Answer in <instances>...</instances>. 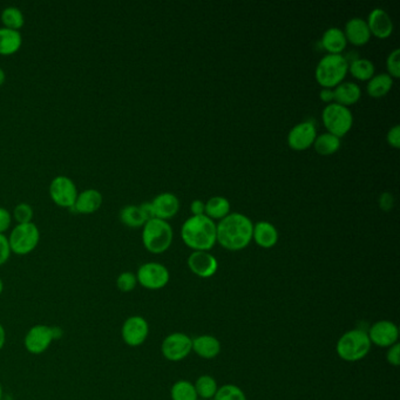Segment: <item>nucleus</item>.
<instances>
[{"label":"nucleus","instance_id":"nucleus-22","mask_svg":"<svg viewBox=\"0 0 400 400\" xmlns=\"http://www.w3.org/2000/svg\"><path fill=\"white\" fill-rule=\"evenodd\" d=\"M333 96L336 103L349 107L361 99V88L357 83H341L333 90Z\"/></svg>","mask_w":400,"mask_h":400},{"label":"nucleus","instance_id":"nucleus-46","mask_svg":"<svg viewBox=\"0 0 400 400\" xmlns=\"http://www.w3.org/2000/svg\"><path fill=\"white\" fill-rule=\"evenodd\" d=\"M5 79H6V76H5L4 70L0 67V86H3V85H4Z\"/></svg>","mask_w":400,"mask_h":400},{"label":"nucleus","instance_id":"nucleus-4","mask_svg":"<svg viewBox=\"0 0 400 400\" xmlns=\"http://www.w3.org/2000/svg\"><path fill=\"white\" fill-rule=\"evenodd\" d=\"M173 242V229L169 223L160 218H153L145 223L143 243L147 251L159 255L166 253Z\"/></svg>","mask_w":400,"mask_h":400},{"label":"nucleus","instance_id":"nucleus-8","mask_svg":"<svg viewBox=\"0 0 400 400\" xmlns=\"http://www.w3.org/2000/svg\"><path fill=\"white\" fill-rule=\"evenodd\" d=\"M322 120L328 133L335 135L341 139V136L348 134L352 128L353 116L349 108L344 107L338 103H329L323 109Z\"/></svg>","mask_w":400,"mask_h":400},{"label":"nucleus","instance_id":"nucleus-35","mask_svg":"<svg viewBox=\"0 0 400 400\" xmlns=\"http://www.w3.org/2000/svg\"><path fill=\"white\" fill-rule=\"evenodd\" d=\"M33 215L34 213H33L32 207L28 203H19L13 210V216L16 218L18 224L32 222Z\"/></svg>","mask_w":400,"mask_h":400},{"label":"nucleus","instance_id":"nucleus-28","mask_svg":"<svg viewBox=\"0 0 400 400\" xmlns=\"http://www.w3.org/2000/svg\"><path fill=\"white\" fill-rule=\"evenodd\" d=\"M195 390L198 393V399L213 400L218 392V381L214 377L209 375H203L198 377L195 381Z\"/></svg>","mask_w":400,"mask_h":400},{"label":"nucleus","instance_id":"nucleus-30","mask_svg":"<svg viewBox=\"0 0 400 400\" xmlns=\"http://www.w3.org/2000/svg\"><path fill=\"white\" fill-rule=\"evenodd\" d=\"M349 72L352 74L353 78L361 81H366L371 79L375 74V65L368 59L357 58L349 63Z\"/></svg>","mask_w":400,"mask_h":400},{"label":"nucleus","instance_id":"nucleus-13","mask_svg":"<svg viewBox=\"0 0 400 400\" xmlns=\"http://www.w3.org/2000/svg\"><path fill=\"white\" fill-rule=\"evenodd\" d=\"M368 336L371 344L378 348L388 349L390 346L397 344L399 339V329L393 322L383 319L373 323L368 328Z\"/></svg>","mask_w":400,"mask_h":400},{"label":"nucleus","instance_id":"nucleus-21","mask_svg":"<svg viewBox=\"0 0 400 400\" xmlns=\"http://www.w3.org/2000/svg\"><path fill=\"white\" fill-rule=\"evenodd\" d=\"M253 240L263 249H270L278 242V231L276 227L266 221H261L254 224Z\"/></svg>","mask_w":400,"mask_h":400},{"label":"nucleus","instance_id":"nucleus-19","mask_svg":"<svg viewBox=\"0 0 400 400\" xmlns=\"http://www.w3.org/2000/svg\"><path fill=\"white\" fill-rule=\"evenodd\" d=\"M346 40L355 46H364L371 38L368 23L361 18H352L345 25L344 31Z\"/></svg>","mask_w":400,"mask_h":400},{"label":"nucleus","instance_id":"nucleus-36","mask_svg":"<svg viewBox=\"0 0 400 400\" xmlns=\"http://www.w3.org/2000/svg\"><path fill=\"white\" fill-rule=\"evenodd\" d=\"M400 51L397 48L390 53L386 60V67H388V76L392 79H398L400 76Z\"/></svg>","mask_w":400,"mask_h":400},{"label":"nucleus","instance_id":"nucleus-27","mask_svg":"<svg viewBox=\"0 0 400 400\" xmlns=\"http://www.w3.org/2000/svg\"><path fill=\"white\" fill-rule=\"evenodd\" d=\"M315 151H317L319 155H333L339 151L341 148V139L337 138L335 135L330 133L319 135L313 143Z\"/></svg>","mask_w":400,"mask_h":400},{"label":"nucleus","instance_id":"nucleus-44","mask_svg":"<svg viewBox=\"0 0 400 400\" xmlns=\"http://www.w3.org/2000/svg\"><path fill=\"white\" fill-rule=\"evenodd\" d=\"M319 96H321L322 101L328 103V105H329V103H333V101H335L333 90H331V88H323Z\"/></svg>","mask_w":400,"mask_h":400},{"label":"nucleus","instance_id":"nucleus-42","mask_svg":"<svg viewBox=\"0 0 400 400\" xmlns=\"http://www.w3.org/2000/svg\"><path fill=\"white\" fill-rule=\"evenodd\" d=\"M141 213H143V218H146V221H149V220H153L155 218L154 208H153V204L151 202H145L139 206Z\"/></svg>","mask_w":400,"mask_h":400},{"label":"nucleus","instance_id":"nucleus-49","mask_svg":"<svg viewBox=\"0 0 400 400\" xmlns=\"http://www.w3.org/2000/svg\"><path fill=\"white\" fill-rule=\"evenodd\" d=\"M198 400H204V399H198Z\"/></svg>","mask_w":400,"mask_h":400},{"label":"nucleus","instance_id":"nucleus-29","mask_svg":"<svg viewBox=\"0 0 400 400\" xmlns=\"http://www.w3.org/2000/svg\"><path fill=\"white\" fill-rule=\"evenodd\" d=\"M171 400H198L194 383L180 379L175 381L171 388Z\"/></svg>","mask_w":400,"mask_h":400},{"label":"nucleus","instance_id":"nucleus-12","mask_svg":"<svg viewBox=\"0 0 400 400\" xmlns=\"http://www.w3.org/2000/svg\"><path fill=\"white\" fill-rule=\"evenodd\" d=\"M149 336V324L146 318L134 315L123 322L121 337L125 344L131 348H138L147 341Z\"/></svg>","mask_w":400,"mask_h":400},{"label":"nucleus","instance_id":"nucleus-1","mask_svg":"<svg viewBox=\"0 0 400 400\" xmlns=\"http://www.w3.org/2000/svg\"><path fill=\"white\" fill-rule=\"evenodd\" d=\"M254 224L246 215L231 213L216 226V241L229 251L246 249L253 240Z\"/></svg>","mask_w":400,"mask_h":400},{"label":"nucleus","instance_id":"nucleus-25","mask_svg":"<svg viewBox=\"0 0 400 400\" xmlns=\"http://www.w3.org/2000/svg\"><path fill=\"white\" fill-rule=\"evenodd\" d=\"M393 86V79L388 76V73L373 76L368 80L366 92L370 96L379 99L386 96L388 92L391 91Z\"/></svg>","mask_w":400,"mask_h":400},{"label":"nucleus","instance_id":"nucleus-24","mask_svg":"<svg viewBox=\"0 0 400 400\" xmlns=\"http://www.w3.org/2000/svg\"><path fill=\"white\" fill-rule=\"evenodd\" d=\"M23 44V38L19 31L10 28H0V54L11 56L19 51Z\"/></svg>","mask_w":400,"mask_h":400},{"label":"nucleus","instance_id":"nucleus-31","mask_svg":"<svg viewBox=\"0 0 400 400\" xmlns=\"http://www.w3.org/2000/svg\"><path fill=\"white\" fill-rule=\"evenodd\" d=\"M120 221L129 228H140V227L145 226V223L147 222L139 207L133 206V204L126 206L121 209Z\"/></svg>","mask_w":400,"mask_h":400},{"label":"nucleus","instance_id":"nucleus-9","mask_svg":"<svg viewBox=\"0 0 400 400\" xmlns=\"http://www.w3.org/2000/svg\"><path fill=\"white\" fill-rule=\"evenodd\" d=\"M136 278H138V284L145 289L156 291V290L166 288L171 280V273L166 266H163L161 263L148 262L140 266L136 273Z\"/></svg>","mask_w":400,"mask_h":400},{"label":"nucleus","instance_id":"nucleus-7","mask_svg":"<svg viewBox=\"0 0 400 400\" xmlns=\"http://www.w3.org/2000/svg\"><path fill=\"white\" fill-rule=\"evenodd\" d=\"M8 238L11 253L25 256L32 253L39 244L40 231L34 223H24L14 227Z\"/></svg>","mask_w":400,"mask_h":400},{"label":"nucleus","instance_id":"nucleus-33","mask_svg":"<svg viewBox=\"0 0 400 400\" xmlns=\"http://www.w3.org/2000/svg\"><path fill=\"white\" fill-rule=\"evenodd\" d=\"M213 400H246V396L238 385L226 384L218 388Z\"/></svg>","mask_w":400,"mask_h":400},{"label":"nucleus","instance_id":"nucleus-16","mask_svg":"<svg viewBox=\"0 0 400 400\" xmlns=\"http://www.w3.org/2000/svg\"><path fill=\"white\" fill-rule=\"evenodd\" d=\"M370 32L379 39H388L393 32V23L391 17L383 8H375L368 14V21Z\"/></svg>","mask_w":400,"mask_h":400},{"label":"nucleus","instance_id":"nucleus-43","mask_svg":"<svg viewBox=\"0 0 400 400\" xmlns=\"http://www.w3.org/2000/svg\"><path fill=\"white\" fill-rule=\"evenodd\" d=\"M204 208H206V203L200 201V200H195L194 202H191V211L194 216H200V215H204Z\"/></svg>","mask_w":400,"mask_h":400},{"label":"nucleus","instance_id":"nucleus-15","mask_svg":"<svg viewBox=\"0 0 400 400\" xmlns=\"http://www.w3.org/2000/svg\"><path fill=\"white\" fill-rule=\"evenodd\" d=\"M188 268L200 278L213 277L218 269V262L209 251H193L188 257Z\"/></svg>","mask_w":400,"mask_h":400},{"label":"nucleus","instance_id":"nucleus-41","mask_svg":"<svg viewBox=\"0 0 400 400\" xmlns=\"http://www.w3.org/2000/svg\"><path fill=\"white\" fill-rule=\"evenodd\" d=\"M379 207L385 211H390L394 207V198L391 193H383L379 198Z\"/></svg>","mask_w":400,"mask_h":400},{"label":"nucleus","instance_id":"nucleus-39","mask_svg":"<svg viewBox=\"0 0 400 400\" xmlns=\"http://www.w3.org/2000/svg\"><path fill=\"white\" fill-rule=\"evenodd\" d=\"M11 223H12L11 213L4 207H0V234H4L5 231H8Z\"/></svg>","mask_w":400,"mask_h":400},{"label":"nucleus","instance_id":"nucleus-18","mask_svg":"<svg viewBox=\"0 0 400 400\" xmlns=\"http://www.w3.org/2000/svg\"><path fill=\"white\" fill-rule=\"evenodd\" d=\"M151 204L154 208L155 218H160L163 221L174 218L180 209V201L171 193H162L158 195L151 201Z\"/></svg>","mask_w":400,"mask_h":400},{"label":"nucleus","instance_id":"nucleus-38","mask_svg":"<svg viewBox=\"0 0 400 400\" xmlns=\"http://www.w3.org/2000/svg\"><path fill=\"white\" fill-rule=\"evenodd\" d=\"M386 361L388 364L398 368L400 365V345L399 343L390 346L386 352Z\"/></svg>","mask_w":400,"mask_h":400},{"label":"nucleus","instance_id":"nucleus-45","mask_svg":"<svg viewBox=\"0 0 400 400\" xmlns=\"http://www.w3.org/2000/svg\"><path fill=\"white\" fill-rule=\"evenodd\" d=\"M5 343H6V331L3 324L0 323V351L4 348Z\"/></svg>","mask_w":400,"mask_h":400},{"label":"nucleus","instance_id":"nucleus-10","mask_svg":"<svg viewBox=\"0 0 400 400\" xmlns=\"http://www.w3.org/2000/svg\"><path fill=\"white\" fill-rule=\"evenodd\" d=\"M193 338L187 333H169L161 344V353L167 361H181L193 352Z\"/></svg>","mask_w":400,"mask_h":400},{"label":"nucleus","instance_id":"nucleus-37","mask_svg":"<svg viewBox=\"0 0 400 400\" xmlns=\"http://www.w3.org/2000/svg\"><path fill=\"white\" fill-rule=\"evenodd\" d=\"M11 256V249L8 244V238L4 234H0V266H4L5 263L10 260Z\"/></svg>","mask_w":400,"mask_h":400},{"label":"nucleus","instance_id":"nucleus-20","mask_svg":"<svg viewBox=\"0 0 400 400\" xmlns=\"http://www.w3.org/2000/svg\"><path fill=\"white\" fill-rule=\"evenodd\" d=\"M103 198L100 191L96 189H86L81 191L76 198L74 206L72 209L76 210L79 214H93L103 206Z\"/></svg>","mask_w":400,"mask_h":400},{"label":"nucleus","instance_id":"nucleus-32","mask_svg":"<svg viewBox=\"0 0 400 400\" xmlns=\"http://www.w3.org/2000/svg\"><path fill=\"white\" fill-rule=\"evenodd\" d=\"M1 21L5 28L19 31L25 24L24 14L16 6H8L1 12Z\"/></svg>","mask_w":400,"mask_h":400},{"label":"nucleus","instance_id":"nucleus-26","mask_svg":"<svg viewBox=\"0 0 400 400\" xmlns=\"http://www.w3.org/2000/svg\"><path fill=\"white\" fill-rule=\"evenodd\" d=\"M204 214L210 220H222L230 214V203L226 198L215 196L206 203Z\"/></svg>","mask_w":400,"mask_h":400},{"label":"nucleus","instance_id":"nucleus-14","mask_svg":"<svg viewBox=\"0 0 400 400\" xmlns=\"http://www.w3.org/2000/svg\"><path fill=\"white\" fill-rule=\"evenodd\" d=\"M317 138L316 126L313 123L304 121L298 123L288 135V145L293 151H302L313 146Z\"/></svg>","mask_w":400,"mask_h":400},{"label":"nucleus","instance_id":"nucleus-17","mask_svg":"<svg viewBox=\"0 0 400 400\" xmlns=\"http://www.w3.org/2000/svg\"><path fill=\"white\" fill-rule=\"evenodd\" d=\"M193 352L203 359H214L221 353L222 345L211 335H201L193 338Z\"/></svg>","mask_w":400,"mask_h":400},{"label":"nucleus","instance_id":"nucleus-2","mask_svg":"<svg viewBox=\"0 0 400 400\" xmlns=\"http://www.w3.org/2000/svg\"><path fill=\"white\" fill-rule=\"evenodd\" d=\"M185 244L194 251H209L216 243V224L206 215L191 216L181 228Z\"/></svg>","mask_w":400,"mask_h":400},{"label":"nucleus","instance_id":"nucleus-48","mask_svg":"<svg viewBox=\"0 0 400 400\" xmlns=\"http://www.w3.org/2000/svg\"><path fill=\"white\" fill-rule=\"evenodd\" d=\"M3 399V386H1V383H0V400Z\"/></svg>","mask_w":400,"mask_h":400},{"label":"nucleus","instance_id":"nucleus-34","mask_svg":"<svg viewBox=\"0 0 400 400\" xmlns=\"http://www.w3.org/2000/svg\"><path fill=\"white\" fill-rule=\"evenodd\" d=\"M136 286H138V278H136V275L131 271L121 273L116 278V288L121 293H131L136 288Z\"/></svg>","mask_w":400,"mask_h":400},{"label":"nucleus","instance_id":"nucleus-6","mask_svg":"<svg viewBox=\"0 0 400 400\" xmlns=\"http://www.w3.org/2000/svg\"><path fill=\"white\" fill-rule=\"evenodd\" d=\"M63 330L58 326L36 324L28 330L24 338L25 349L31 355H41L48 351L52 341L63 337Z\"/></svg>","mask_w":400,"mask_h":400},{"label":"nucleus","instance_id":"nucleus-5","mask_svg":"<svg viewBox=\"0 0 400 400\" xmlns=\"http://www.w3.org/2000/svg\"><path fill=\"white\" fill-rule=\"evenodd\" d=\"M349 72V61L341 54H328L316 67V80L323 88L337 87Z\"/></svg>","mask_w":400,"mask_h":400},{"label":"nucleus","instance_id":"nucleus-3","mask_svg":"<svg viewBox=\"0 0 400 400\" xmlns=\"http://www.w3.org/2000/svg\"><path fill=\"white\" fill-rule=\"evenodd\" d=\"M372 344L370 341L368 333L363 329H352L343 333L337 341L336 352L341 361L348 363L364 359L371 351Z\"/></svg>","mask_w":400,"mask_h":400},{"label":"nucleus","instance_id":"nucleus-11","mask_svg":"<svg viewBox=\"0 0 400 400\" xmlns=\"http://www.w3.org/2000/svg\"><path fill=\"white\" fill-rule=\"evenodd\" d=\"M48 191L53 202L61 208H72L79 195L76 183L64 175H60L52 180Z\"/></svg>","mask_w":400,"mask_h":400},{"label":"nucleus","instance_id":"nucleus-47","mask_svg":"<svg viewBox=\"0 0 400 400\" xmlns=\"http://www.w3.org/2000/svg\"><path fill=\"white\" fill-rule=\"evenodd\" d=\"M3 291H4V282L0 278V296H1Z\"/></svg>","mask_w":400,"mask_h":400},{"label":"nucleus","instance_id":"nucleus-40","mask_svg":"<svg viewBox=\"0 0 400 400\" xmlns=\"http://www.w3.org/2000/svg\"><path fill=\"white\" fill-rule=\"evenodd\" d=\"M386 140L390 146L398 149L400 147V127L397 125L394 127L391 128L386 135Z\"/></svg>","mask_w":400,"mask_h":400},{"label":"nucleus","instance_id":"nucleus-23","mask_svg":"<svg viewBox=\"0 0 400 400\" xmlns=\"http://www.w3.org/2000/svg\"><path fill=\"white\" fill-rule=\"evenodd\" d=\"M346 44L348 40L345 38L344 31H341V28H329L322 38V46L325 51L329 52V54H341L346 48Z\"/></svg>","mask_w":400,"mask_h":400}]
</instances>
